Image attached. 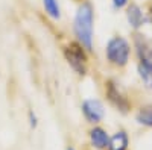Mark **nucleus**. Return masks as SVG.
Returning <instances> with one entry per match:
<instances>
[{
  "instance_id": "obj_1",
  "label": "nucleus",
  "mask_w": 152,
  "mask_h": 150,
  "mask_svg": "<svg viewBox=\"0 0 152 150\" xmlns=\"http://www.w3.org/2000/svg\"><path fill=\"white\" fill-rule=\"evenodd\" d=\"M93 6L90 2H82L76 11L75 21H73V32L79 44L85 47V50H93Z\"/></svg>"
},
{
  "instance_id": "obj_2",
  "label": "nucleus",
  "mask_w": 152,
  "mask_h": 150,
  "mask_svg": "<svg viewBox=\"0 0 152 150\" xmlns=\"http://www.w3.org/2000/svg\"><path fill=\"white\" fill-rule=\"evenodd\" d=\"M105 55L110 64L116 67H125L129 62L131 46L123 36H113L105 47Z\"/></svg>"
},
{
  "instance_id": "obj_3",
  "label": "nucleus",
  "mask_w": 152,
  "mask_h": 150,
  "mask_svg": "<svg viewBox=\"0 0 152 150\" xmlns=\"http://www.w3.org/2000/svg\"><path fill=\"white\" fill-rule=\"evenodd\" d=\"M64 58L67 64L78 73L79 76H85L87 74V64H88V56L85 53V47L79 43H70L64 47Z\"/></svg>"
},
{
  "instance_id": "obj_4",
  "label": "nucleus",
  "mask_w": 152,
  "mask_h": 150,
  "mask_svg": "<svg viewBox=\"0 0 152 150\" xmlns=\"http://www.w3.org/2000/svg\"><path fill=\"white\" fill-rule=\"evenodd\" d=\"M105 93H107V99L110 100V103L117 108L120 112H128L129 111V100L125 97V94L117 88V85L114 83L113 80H108L107 82V86H105Z\"/></svg>"
},
{
  "instance_id": "obj_5",
  "label": "nucleus",
  "mask_w": 152,
  "mask_h": 150,
  "mask_svg": "<svg viewBox=\"0 0 152 150\" xmlns=\"http://www.w3.org/2000/svg\"><path fill=\"white\" fill-rule=\"evenodd\" d=\"M82 112H84V117L90 123H99L105 115L104 105L97 99H87V100H84Z\"/></svg>"
},
{
  "instance_id": "obj_6",
  "label": "nucleus",
  "mask_w": 152,
  "mask_h": 150,
  "mask_svg": "<svg viewBox=\"0 0 152 150\" xmlns=\"http://www.w3.org/2000/svg\"><path fill=\"white\" fill-rule=\"evenodd\" d=\"M126 20H128L129 26L132 29H140L146 21L143 11L140 9V6H138L137 3L128 5V9H126Z\"/></svg>"
},
{
  "instance_id": "obj_7",
  "label": "nucleus",
  "mask_w": 152,
  "mask_h": 150,
  "mask_svg": "<svg viewBox=\"0 0 152 150\" xmlns=\"http://www.w3.org/2000/svg\"><path fill=\"white\" fill-rule=\"evenodd\" d=\"M137 71L145 86L148 90H152V62L148 59H138Z\"/></svg>"
},
{
  "instance_id": "obj_8",
  "label": "nucleus",
  "mask_w": 152,
  "mask_h": 150,
  "mask_svg": "<svg viewBox=\"0 0 152 150\" xmlns=\"http://www.w3.org/2000/svg\"><path fill=\"white\" fill-rule=\"evenodd\" d=\"M135 49L138 53V59H148L152 62V43L142 35H135Z\"/></svg>"
},
{
  "instance_id": "obj_9",
  "label": "nucleus",
  "mask_w": 152,
  "mask_h": 150,
  "mask_svg": "<svg viewBox=\"0 0 152 150\" xmlns=\"http://www.w3.org/2000/svg\"><path fill=\"white\" fill-rule=\"evenodd\" d=\"M90 141H91L93 147H96V149H107L110 138L102 128H94L90 130Z\"/></svg>"
},
{
  "instance_id": "obj_10",
  "label": "nucleus",
  "mask_w": 152,
  "mask_h": 150,
  "mask_svg": "<svg viewBox=\"0 0 152 150\" xmlns=\"http://www.w3.org/2000/svg\"><path fill=\"white\" fill-rule=\"evenodd\" d=\"M126 147H128V135H126V132L120 130L116 135H113V138H110L108 150H126Z\"/></svg>"
},
{
  "instance_id": "obj_11",
  "label": "nucleus",
  "mask_w": 152,
  "mask_h": 150,
  "mask_svg": "<svg viewBox=\"0 0 152 150\" xmlns=\"http://www.w3.org/2000/svg\"><path fill=\"white\" fill-rule=\"evenodd\" d=\"M43 6L46 14L52 20H59L61 18V8L58 0H43Z\"/></svg>"
},
{
  "instance_id": "obj_12",
  "label": "nucleus",
  "mask_w": 152,
  "mask_h": 150,
  "mask_svg": "<svg viewBox=\"0 0 152 150\" xmlns=\"http://www.w3.org/2000/svg\"><path fill=\"white\" fill-rule=\"evenodd\" d=\"M135 120L143 124V126H152V105H146L143 108L138 109L137 115H135Z\"/></svg>"
},
{
  "instance_id": "obj_13",
  "label": "nucleus",
  "mask_w": 152,
  "mask_h": 150,
  "mask_svg": "<svg viewBox=\"0 0 152 150\" xmlns=\"http://www.w3.org/2000/svg\"><path fill=\"white\" fill-rule=\"evenodd\" d=\"M113 5H114V8L122 9V8H125V6L129 5V0H113Z\"/></svg>"
},
{
  "instance_id": "obj_14",
  "label": "nucleus",
  "mask_w": 152,
  "mask_h": 150,
  "mask_svg": "<svg viewBox=\"0 0 152 150\" xmlns=\"http://www.w3.org/2000/svg\"><path fill=\"white\" fill-rule=\"evenodd\" d=\"M29 115H31V120H32V121H31V124L35 128V126H37V118H35V114H34V112H31Z\"/></svg>"
},
{
  "instance_id": "obj_15",
  "label": "nucleus",
  "mask_w": 152,
  "mask_h": 150,
  "mask_svg": "<svg viewBox=\"0 0 152 150\" xmlns=\"http://www.w3.org/2000/svg\"><path fill=\"white\" fill-rule=\"evenodd\" d=\"M148 18H149V23L152 24V3H151V8H149V15H148Z\"/></svg>"
},
{
  "instance_id": "obj_16",
  "label": "nucleus",
  "mask_w": 152,
  "mask_h": 150,
  "mask_svg": "<svg viewBox=\"0 0 152 150\" xmlns=\"http://www.w3.org/2000/svg\"><path fill=\"white\" fill-rule=\"evenodd\" d=\"M69 150H75V149H69Z\"/></svg>"
}]
</instances>
